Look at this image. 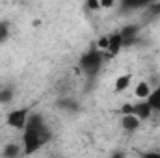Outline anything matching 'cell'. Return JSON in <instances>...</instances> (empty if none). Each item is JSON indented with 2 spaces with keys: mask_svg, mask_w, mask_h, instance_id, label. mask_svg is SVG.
<instances>
[{
  "mask_svg": "<svg viewBox=\"0 0 160 158\" xmlns=\"http://www.w3.org/2000/svg\"><path fill=\"white\" fill-rule=\"evenodd\" d=\"M52 138L50 128L47 126L41 114H30L26 126L22 128V153L34 155Z\"/></svg>",
  "mask_w": 160,
  "mask_h": 158,
  "instance_id": "obj_1",
  "label": "cell"
},
{
  "mask_svg": "<svg viewBox=\"0 0 160 158\" xmlns=\"http://www.w3.org/2000/svg\"><path fill=\"white\" fill-rule=\"evenodd\" d=\"M104 60H106L104 52L95 47V48H91V50H88V52H84V54L80 56V62H78L80 71H82L86 77L91 78V77H95V75L101 71Z\"/></svg>",
  "mask_w": 160,
  "mask_h": 158,
  "instance_id": "obj_2",
  "label": "cell"
},
{
  "mask_svg": "<svg viewBox=\"0 0 160 158\" xmlns=\"http://www.w3.org/2000/svg\"><path fill=\"white\" fill-rule=\"evenodd\" d=\"M28 116H30V106H24V108H17L13 112L8 114L6 117V125L15 128V130H22L26 126V121H28Z\"/></svg>",
  "mask_w": 160,
  "mask_h": 158,
  "instance_id": "obj_3",
  "label": "cell"
},
{
  "mask_svg": "<svg viewBox=\"0 0 160 158\" xmlns=\"http://www.w3.org/2000/svg\"><path fill=\"white\" fill-rule=\"evenodd\" d=\"M119 34H121V39H123V47H125V48H127V47H132V45L138 43L140 26H136V24H127V26H123L119 30Z\"/></svg>",
  "mask_w": 160,
  "mask_h": 158,
  "instance_id": "obj_4",
  "label": "cell"
},
{
  "mask_svg": "<svg viewBox=\"0 0 160 158\" xmlns=\"http://www.w3.org/2000/svg\"><path fill=\"white\" fill-rule=\"evenodd\" d=\"M123 48V39H121V34L119 32H114L108 36V47L102 50L106 58H116L119 54V50Z\"/></svg>",
  "mask_w": 160,
  "mask_h": 158,
  "instance_id": "obj_5",
  "label": "cell"
},
{
  "mask_svg": "<svg viewBox=\"0 0 160 158\" xmlns=\"http://www.w3.org/2000/svg\"><path fill=\"white\" fill-rule=\"evenodd\" d=\"M132 114H134L136 117H140L142 121H145V119L151 117L153 108H151V104L147 102V99H138V102L132 104Z\"/></svg>",
  "mask_w": 160,
  "mask_h": 158,
  "instance_id": "obj_6",
  "label": "cell"
},
{
  "mask_svg": "<svg viewBox=\"0 0 160 158\" xmlns=\"http://www.w3.org/2000/svg\"><path fill=\"white\" fill-rule=\"evenodd\" d=\"M140 123H142V119L136 117L134 114H123V117H121V128L125 132L132 134V132H136L140 128Z\"/></svg>",
  "mask_w": 160,
  "mask_h": 158,
  "instance_id": "obj_7",
  "label": "cell"
},
{
  "mask_svg": "<svg viewBox=\"0 0 160 158\" xmlns=\"http://www.w3.org/2000/svg\"><path fill=\"white\" fill-rule=\"evenodd\" d=\"M58 108L65 110L67 114H77L80 110V102L73 97H62V99H58Z\"/></svg>",
  "mask_w": 160,
  "mask_h": 158,
  "instance_id": "obj_8",
  "label": "cell"
},
{
  "mask_svg": "<svg viewBox=\"0 0 160 158\" xmlns=\"http://www.w3.org/2000/svg\"><path fill=\"white\" fill-rule=\"evenodd\" d=\"M155 0H121V7L123 9H143V7H149Z\"/></svg>",
  "mask_w": 160,
  "mask_h": 158,
  "instance_id": "obj_9",
  "label": "cell"
},
{
  "mask_svg": "<svg viewBox=\"0 0 160 158\" xmlns=\"http://www.w3.org/2000/svg\"><path fill=\"white\" fill-rule=\"evenodd\" d=\"M147 102L151 104L153 112H160V84L155 89H151V93H149V97H147Z\"/></svg>",
  "mask_w": 160,
  "mask_h": 158,
  "instance_id": "obj_10",
  "label": "cell"
},
{
  "mask_svg": "<svg viewBox=\"0 0 160 158\" xmlns=\"http://www.w3.org/2000/svg\"><path fill=\"white\" fill-rule=\"evenodd\" d=\"M130 82H132V75H130V73H127V75H121V77H118V78H116L114 89H116L118 93H121V91H125V89L130 86Z\"/></svg>",
  "mask_w": 160,
  "mask_h": 158,
  "instance_id": "obj_11",
  "label": "cell"
},
{
  "mask_svg": "<svg viewBox=\"0 0 160 158\" xmlns=\"http://www.w3.org/2000/svg\"><path fill=\"white\" fill-rule=\"evenodd\" d=\"M15 97V89L13 86H6V87H0V104H9Z\"/></svg>",
  "mask_w": 160,
  "mask_h": 158,
  "instance_id": "obj_12",
  "label": "cell"
},
{
  "mask_svg": "<svg viewBox=\"0 0 160 158\" xmlns=\"http://www.w3.org/2000/svg\"><path fill=\"white\" fill-rule=\"evenodd\" d=\"M2 155L6 158H15L21 155V145L19 143H6V147L2 149Z\"/></svg>",
  "mask_w": 160,
  "mask_h": 158,
  "instance_id": "obj_13",
  "label": "cell"
},
{
  "mask_svg": "<svg viewBox=\"0 0 160 158\" xmlns=\"http://www.w3.org/2000/svg\"><path fill=\"white\" fill-rule=\"evenodd\" d=\"M11 36V22L9 21H0V45L6 43Z\"/></svg>",
  "mask_w": 160,
  "mask_h": 158,
  "instance_id": "obj_14",
  "label": "cell"
},
{
  "mask_svg": "<svg viewBox=\"0 0 160 158\" xmlns=\"http://www.w3.org/2000/svg\"><path fill=\"white\" fill-rule=\"evenodd\" d=\"M149 93H151V87H149L147 82H140V84L136 86V89H134V95H136L138 99H147Z\"/></svg>",
  "mask_w": 160,
  "mask_h": 158,
  "instance_id": "obj_15",
  "label": "cell"
},
{
  "mask_svg": "<svg viewBox=\"0 0 160 158\" xmlns=\"http://www.w3.org/2000/svg\"><path fill=\"white\" fill-rule=\"evenodd\" d=\"M147 9H149V15L151 17H160V0H155Z\"/></svg>",
  "mask_w": 160,
  "mask_h": 158,
  "instance_id": "obj_16",
  "label": "cell"
},
{
  "mask_svg": "<svg viewBox=\"0 0 160 158\" xmlns=\"http://www.w3.org/2000/svg\"><path fill=\"white\" fill-rule=\"evenodd\" d=\"M86 9H89V11H99V9H101V2H99V0H86Z\"/></svg>",
  "mask_w": 160,
  "mask_h": 158,
  "instance_id": "obj_17",
  "label": "cell"
},
{
  "mask_svg": "<svg viewBox=\"0 0 160 158\" xmlns=\"http://www.w3.org/2000/svg\"><path fill=\"white\" fill-rule=\"evenodd\" d=\"M106 47H108V36L99 37V41H97V48H99V50H104Z\"/></svg>",
  "mask_w": 160,
  "mask_h": 158,
  "instance_id": "obj_18",
  "label": "cell"
},
{
  "mask_svg": "<svg viewBox=\"0 0 160 158\" xmlns=\"http://www.w3.org/2000/svg\"><path fill=\"white\" fill-rule=\"evenodd\" d=\"M99 2H101V9H110L116 4V0H99Z\"/></svg>",
  "mask_w": 160,
  "mask_h": 158,
  "instance_id": "obj_19",
  "label": "cell"
},
{
  "mask_svg": "<svg viewBox=\"0 0 160 158\" xmlns=\"http://www.w3.org/2000/svg\"><path fill=\"white\" fill-rule=\"evenodd\" d=\"M121 114H132V104H123L121 106Z\"/></svg>",
  "mask_w": 160,
  "mask_h": 158,
  "instance_id": "obj_20",
  "label": "cell"
}]
</instances>
